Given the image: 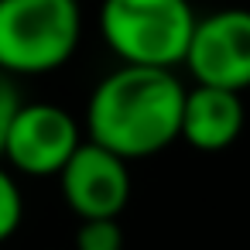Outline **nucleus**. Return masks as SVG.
<instances>
[{
	"label": "nucleus",
	"mask_w": 250,
	"mask_h": 250,
	"mask_svg": "<svg viewBox=\"0 0 250 250\" xmlns=\"http://www.w3.org/2000/svg\"><path fill=\"white\" fill-rule=\"evenodd\" d=\"M59 185L79 219H117L130 199V168L120 154L86 137L59 171Z\"/></svg>",
	"instance_id": "423d86ee"
},
{
	"label": "nucleus",
	"mask_w": 250,
	"mask_h": 250,
	"mask_svg": "<svg viewBox=\"0 0 250 250\" xmlns=\"http://www.w3.org/2000/svg\"><path fill=\"white\" fill-rule=\"evenodd\" d=\"M182 65L199 86L250 89V11L223 7L199 18Z\"/></svg>",
	"instance_id": "20e7f679"
},
{
	"label": "nucleus",
	"mask_w": 250,
	"mask_h": 250,
	"mask_svg": "<svg viewBox=\"0 0 250 250\" xmlns=\"http://www.w3.org/2000/svg\"><path fill=\"white\" fill-rule=\"evenodd\" d=\"M79 144L83 134L69 110L55 103H21V110L11 120L0 158L21 175L52 178L69 165Z\"/></svg>",
	"instance_id": "39448f33"
},
{
	"label": "nucleus",
	"mask_w": 250,
	"mask_h": 250,
	"mask_svg": "<svg viewBox=\"0 0 250 250\" xmlns=\"http://www.w3.org/2000/svg\"><path fill=\"white\" fill-rule=\"evenodd\" d=\"M195 11L188 0H103L100 35L120 65L171 69L185 62Z\"/></svg>",
	"instance_id": "f03ea898"
},
{
	"label": "nucleus",
	"mask_w": 250,
	"mask_h": 250,
	"mask_svg": "<svg viewBox=\"0 0 250 250\" xmlns=\"http://www.w3.org/2000/svg\"><path fill=\"white\" fill-rule=\"evenodd\" d=\"M83 38L79 0H0V69L45 76L62 69Z\"/></svg>",
	"instance_id": "7ed1b4c3"
},
{
	"label": "nucleus",
	"mask_w": 250,
	"mask_h": 250,
	"mask_svg": "<svg viewBox=\"0 0 250 250\" xmlns=\"http://www.w3.org/2000/svg\"><path fill=\"white\" fill-rule=\"evenodd\" d=\"M76 250H124V229L117 219H83L76 229Z\"/></svg>",
	"instance_id": "1a4fd4ad"
},
{
	"label": "nucleus",
	"mask_w": 250,
	"mask_h": 250,
	"mask_svg": "<svg viewBox=\"0 0 250 250\" xmlns=\"http://www.w3.org/2000/svg\"><path fill=\"white\" fill-rule=\"evenodd\" d=\"M21 93L14 86V76H7L4 69H0V154H4V141H7V130H11V120L14 113L21 110Z\"/></svg>",
	"instance_id": "9d476101"
},
{
	"label": "nucleus",
	"mask_w": 250,
	"mask_h": 250,
	"mask_svg": "<svg viewBox=\"0 0 250 250\" xmlns=\"http://www.w3.org/2000/svg\"><path fill=\"white\" fill-rule=\"evenodd\" d=\"M185 86L171 69L120 65L100 79L86 106V134L124 161L151 158L178 141Z\"/></svg>",
	"instance_id": "f257e3e1"
},
{
	"label": "nucleus",
	"mask_w": 250,
	"mask_h": 250,
	"mask_svg": "<svg viewBox=\"0 0 250 250\" xmlns=\"http://www.w3.org/2000/svg\"><path fill=\"white\" fill-rule=\"evenodd\" d=\"M21 219H24V195H21L14 175L0 165V243L18 233Z\"/></svg>",
	"instance_id": "6e6552de"
},
{
	"label": "nucleus",
	"mask_w": 250,
	"mask_h": 250,
	"mask_svg": "<svg viewBox=\"0 0 250 250\" xmlns=\"http://www.w3.org/2000/svg\"><path fill=\"white\" fill-rule=\"evenodd\" d=\"M243 130V103L240 93L219 89V86H192L185 89L182 106V130L178 141H185L195 151H226Z\"/></svg>",
	"instance_id": "0eeeda50"
}]
</instances>
